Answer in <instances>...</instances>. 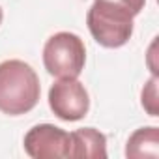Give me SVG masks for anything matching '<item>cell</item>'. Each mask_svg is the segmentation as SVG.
I'll return each instance as SVG.
<instances>
[{
	"instance_id": "cell-3",
	"label": "cell",
	"mask_w": 159,
	"mask_h": 159,
	"mask_svg": "<svg viewBox=\"0 0 159 159\" xmlns=\"http://www.w3.org/2000/svg\"><path fill=\"white\" fill-rule=\"evenodd\" d=\"M84 41L73 32H56L43 47V66L56 79H77L84 69Z\"/></svg>"
},
{
	"instance_id": "cell-9",
	"label": "cell",
	"mask_w": 159,
	"mask_h": 159,
	"mask_svg": "<svg viewBox=\"0 0 159 159\" xmlns=\"http://www.w3.org/2000/svg\"><path fill=\"white\" fill-rule=\"evenodd\" d=\"M109 2H114V4H120V6H124L125 10H129L135 17L142 11V8H144V4H146V0H109Z\"/></svg>"
},
{
	"instance_id": "cell-2",
	"label": "cell",
	"mask_w": 159,
	"mask_h": 159,
	"mask_svg": "<svg viewBox=\"0 0 159 159\" xmlns=\"http://www.w3.org/2000/svg\"><path fill=\"white\" fill-rule=\"evenodd\" d=\"M135 15L120 4L109 0H94L86 15V25L92 38L107 49L125 45L133 36Z\"/></svg>"
},
{
	"instance_id": "cell-6",
	"label": "cell",
	"mask_w": 159,
	"mask_h": 159,
	"mask_svg": "<svg viewBox=\"0 0 159 159\" xmlns=\"http://www.w3.org/2000/svg\"><path fill=\"white\" fill-rule=\"evenodd\" d=\"M71 135V157H84V159H105L107 157V137L94 129L83 127Z\"/></svg>"
},
{
	"instance_id": "cell-4",
	"label": "cell",
	"mask_w": 159,
	"mask_h": 159,
	"mask_svg": "<svg viewBox=\"0 0 159 159\" xmlns=\"http://www.w3.org/2000/svg\"><path fill=\"white\" fill-rule=\"evenodd\" d=\"M49 107L64 122H77L88 114L90 98L77 79H58L49 90Z\"/></svg>"
},
{
	"instance_id": "cell-8",
	"label": "cell",
	"mask_w": 159,
	"mask_h": 159,
	"mask_svg": "<svg viewBox=\"0 0 159 159\" xmlns=\"http://www.w3.org/2000/svg\"><path fill=\"white\" fill-rule=\"evenodd\" d=\"M142 107L150 116H157V75H153L142 88Z\"/></svg>"
},
{
	"instance_id": "cell-1",
	"label": "cell",
	"mask_w": 159,
	"mask_h": 159,
	"mask_svg": "<svg viewBox=\"0 0 159 159\" xmlns=\"http://www.w3.org/2000/svg\"><path fill=\"white\" fill-rule=\"evenodd\" d=\"M39 77L23 60L0 64V112L21 116L30 112L39 101Z\"/></svg>"
},
{
	"instance_id": "cell-5",
	"label": "cell",
	"mask_w": 159,
	"mask_h": 159,
	"mask_svg": "<svg viewBox=\"0 0 159 159\" xmlns=\"http://www.w3.org/2000/svg\"><path fill=\"white\" fill-rule=\"evenodd\" d=\"M25 152L34 159L71 157V135L52 124L34 125L25 135Z\"/></svg>"
},
{
	"instance_id": "cell-7",
	"label": "cell",
	"mask_w": 159,
	"mask_h": 159,
	"mask_svg": "<svg viewBox=\"0 0 159 159\" xmlns=\"http://www.w3.org/2000/svg\"><path fill=\"white\" fill-rule=\"evenodd\" d=\"M125 155L133 159H142V157L155 159L159 155V129L155 125L137 129L127 140Z\"/></svg>"
},
{
	"instance_id": "cell-10",
	"label": "cell",
	"mask_w": 159,
	"mask_h": 159,
	"mask_svg": "<svg viewBox=\"0 0 159 159\" xmlns=\"http://www.w3.org/2000/svg\"><path fill=\"white\" fill-rule=\"evenodd\" d=\"M2 19H4V11H2V8H0V25H2Z\"/></svg>"
}]
</instances>
